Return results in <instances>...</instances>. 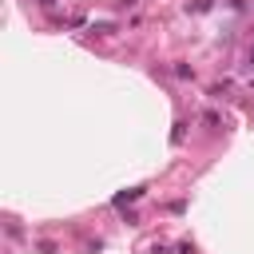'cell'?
Segmentation results:
<instances>
[{
	"label": "cell",
	"instance_id": "obj_1",
	"mask_svg": "<svg viewBox=\"0 0 254 254\" xmlns=\"http://www.w3.org/2000/svg\"><path fill=\"white\" fill-rule=\"evenodd\" d=\"M246 67H250V71H254V48H250V56H246Z\"/></svg>",
	"mask_w": 254,
	"mask_h": 254
},
{
	"label": "cell",
	"instance_id": "obj_2",
	"mask_svg": "<svg viewBox=\"0 0 254 254\" xmlns=\"http://www.w3.org/2000/svg\"><path fill=\"white\" fill-rule=\"evenodd\" d=\"M36 4H44V8H52V4H56V0H36Z\"/></svg>",
	"mask_w": 254,
	"mask_h": 254
}]
</instances>
